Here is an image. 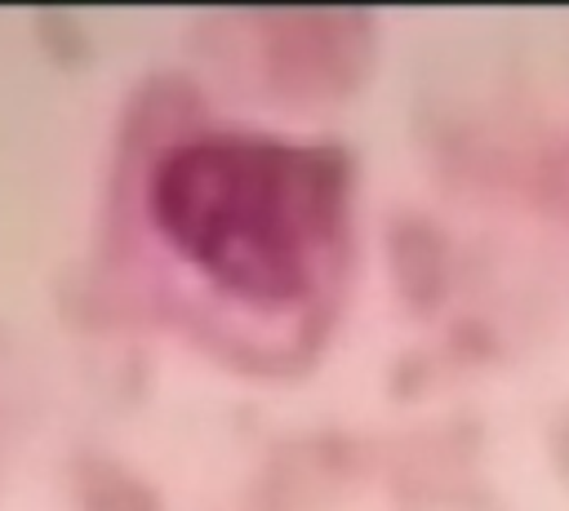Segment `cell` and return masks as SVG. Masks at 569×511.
<instances>
[{
	"label": "cell",
	"mask_w": 569,
	"mask_h": 511,
	"mask_svg": "<svg viewBox=\"0 0 569 511\" xmlns=\"http://www.w3.org/2000/svg\"><path fill=\"white\" fill-rule=\"evenodd\" d=\"M342 200L338 156L284 138H200L151 178L156 227L213 284L253 302H293L320 280Z\"/></svg>",
	"instance_id": "cell-1"
}]
</instances>
